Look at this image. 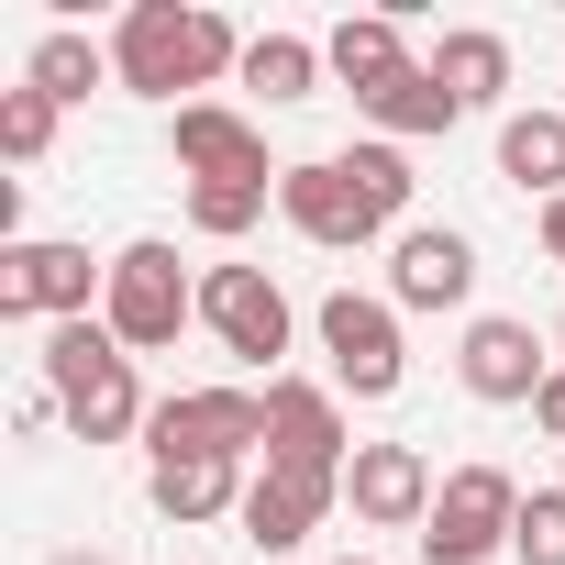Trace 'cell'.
Returning a JSON list of instances; mask_svg holds the SVG:
<instances>
[{"label":"cell","instance_id":"7a4b0ae2","mask_svg":"<svg viewBox=\"0 0 565 565\" xmlns=\"http://www.w3.org/2000/svg\"><path fill=\"white\" fill-rule=\"evenodd\" d=\"M222 67H244V45H233V23H222V12H200V0H134L122 34H111V78H122L134 100L211 89Z\"/></svg>","mask_w":565,"mask_h":565},{"label":"cell","instance_id":"7402d4cb","mask_svg":"<svg viewBox=\"0 0 565 565\" xmlns=\"http://www.w3.org/2000/svg\"><path fill=\"white\" fill-rule=\"evenodd\" d=\"M23 78H34V89H45V100H89V89H100V78H111V56H100V45H89V34H45V45H34V67H23Z\"/></svg>","mask_w":565,"mask_h":565},{"label":"cell","instance_id":"2e32d148","mask_svg":"<svg viewBox=\"0 0 565 565\" xmlns=\"http://www.w3.org/2000/svg\"><path fill=\"white\" fill-rule=\"evenodd\" d=\"M322 67L355 89V100H377V89H399L422 56H411V34H399V12H344L333 34H322Z\"/></svg>","mask_w":565,"mask_h":565},{"label":"cell","instance_id":"6da1fadb","mask_svg":"<svg viewBox=\"0 0 565 565\" xmlns=\"http://www.w3.org/2000/svg\"><path fill=\"white\" fill-rule=\"evenodd\" d=\"M277 211H289V233L300 244H333V255H355V244H399L411 222V156L399 145H344V156H311V167H289L277 178Z\"/></svg>","mask_w":565,"mask_h":565},{"label":"cell","instance_id":"d6986e66","mask_svg":"<svg viewBox=\"0 0 565 565\" xmlns=\"http://www.w3.org/2000/svg\"><path fill=\"white\" fill-rule=\"evenodd\" d=\"M499 178L521 200H565V111H510L499 122Z\"/></svg>","mask_w":565,"mask_h":565},{"label":"cell","instance_id":"277c9868","mask_svg":"<svg viewBox=\"0 0 565 565\" xmlns=\"http://www.w3.org/2000/svg\"><path fill=\"white\" fill-rule=\"evenodd\" d=\"M100 322H111V344H122V355H167V344L200 322V277L178 266V244H122V255H111Z\"/></svg>","mask_w":565,"mask_h":565},{"label":"cell","instance_id":"603a6c76","mask_svg":"<svg viewBox=\"0 0 565 565\" xmlns=\"http://www.w3.org/2000/svg\"><path fill=\"white\" fill-rule=\"evenodd\" d=\"M56 111H67V100H45L34 78H23V89H0V156H12V167H45V145H56Z\"/></svg>","mask_w":565,"mask_h":565},{"label":"cell","instance_id":"ba28073f","mask_svg":"<svg viewBox=\"0 0 565 565\" xmlns=\"http://www.w3.org/2000/svg\"><path fill=\"white\" fill-rule=\"evenodd\" d=\"M322 355H333V388H355V399H399V377H411V344H399V300H366V289H333L322 311Z\"/></svg>","mask_w":565,"mask_h":565},{"label":"cell","instance_id":"ffe728a7","mask_svg":"<svg viewBox=\"0 0 565 565\" xmlns=\"http://www.w3.org/2000/svg\"><path fill=\"white\" fill-rule=\"evenodd\" d=\"M433 78H444L466 111H488V100L510 89V34H488V23H455V34L433 45Z\"/></svg>","mask_w":565,"mask_h":565},{"label":"cell","instance_id":"f546056e","mask_svg":"<svg viewBox=\"0 0 565 565\" xmlns=\"http://www.w3.org/2000/svg\"><path fill=\"white\" fill-rule=\"evenodd\" d=\"M344 565H366V554H344Z\"/></svg>","mask_w":565,"mask_h":565},{"label":"cell","instance_id":"9a60e30c","mask_svg":"<svg viewBox=\"0 0 565 565\" xmlns=\"http://www.w3.org/2000/svg\"><path fill=\"white\" fill-rule=\"evenodd\" d=\"M266 455H277V466H322V477H344V466H355L344 399L311 388V377H266Z\"/></svg>","mask_w":565,"mask_h":565},{"label":"cell","instance_id":"cb8c5ba5","mask_svg":"<svg viewBox=\"0 0 565 565\" xmlns=\"http://www.w3.org/2000/svg\"><path fill=\"white\" fill-rule=\"evenodd\" d=\"M510 565H565V488H521V532Z\"/></svg>","mask_w":565,"mask_h":565},{"label":"cell","instance_id":"ac0fdd59","mask_svg":"<svg viewBox=\"0 0 565 565\" xmlns=\"http://www.w3.org/2000/svg\"><path fill=\"white\" fill-rule=\"evenodd\" d=\"M355 111L377 122V145H422V134H455V122H466V100H455V89L433 78V56H422V67H411L399 89H377V100H355Z\"/></svg>","mask_w":565,"mask_h":565},{"label":"cell","instance_id":"d4e9b609","mask_svg":"<svg viewBox=\"0 0 565 565\" xmlns=\"http://www.w3.org/2000/svg\"><path fill=\"white\" fill-rule=\"evenodd\" d=\"M266 222V189H189V233H211V244H244Z\"/></svg>","mask_w":565,"mask_h":565},{"label":"cell","instance_id":"4316f807","mask_svg":"<svg viewBox=\"0 0 565 565\" xmlns=\"http://www.w3.org/2000/svg\"><path fill=\"white\" fill-rule=\"evenodd\" d=\"M543 255L565 266V200H543Z\"/></svg>","mask_w":565,"mask_h":565},{"label":"cell","instance_id":"5bb4252c","mask_svg":"<svg viewBox=\"0 0 565 565\" xmlns=\"http://www.w3.org/2000/svg\"><path fill=\"white\" fill-rule=\"evenodd\" d=\"M388 300H399V311H466V300H477V244H466L455 222H411V233L388 244Z\"/></svg>","mask_w":565,"mask_h":565},{"label":"cell","instance_id":"4fadbf2b","mask_svg":"<svg viewBox=\"0 0 565 565\" xmlns=\"http://www.w3.org/2000/svg\"><path fill=\"white\" fill-rule=\"evenodd\" d=\"M433 499H444V477H433L422 444H355V466H344V510H355L366 532H422Z\"/></svg>","mask_w":565,"mask_h":565},{"label":"cell","instance_id":"83f0119b","mask_svg":"<svg viewBox=\"0 0 565 565\" xmlns=\"http://www.w3.org/2000/svg\"><path fill=\"white\" fill-rule=\"evenodd\" d=\"M56 565H100V554H56Z\"/></svg>","mask_w":565,"mask_h":565},{"label":"cell","instance_id":"44dd1931","mask_svg":"<svg viewBox=\"0 0 565 565\" xmlns=\"http://www.w3.org/2000/svg\"><path fill=\"white\" fill-rule=\"evenodd\" d=\"M233 78H244V89H266V111H289V100H311L333 67H322V45H311V34H255Z\"/></svg>","mask_w":565,"mask_h":565},{"label":"cell","instance_id":"f1b7e54d","mask_svg":"<svg viewBox=\"0 0 565 565\" xmlns=\"http://www.w3.org/2000/svg\"><path fill=\"white\" fill-rule=\"evenodd\" d=\"M554 344H565V322H554Z\"/></svg>","mask_w":565,"mask_h":565},{"label":"cell","instance_id":"5b68a950","mask_svg":"<svg viewBox=\"0 0 565 565\" xmlns=\"http://www.w3.org/2000/svg\"><path fill=\"white\" fill-rule=\"evenodd\" d=\"M510 532H521V477L510 466H455L433 521H422V565H488V554H510Z\"/></svg>","mask_w":565,"mask_h":565},{"label":"cell","instance_id":"e0dca14e","mask_svg":"<svg viewBox=\"0 0 565 565\" xmlns=\"http://www.w3.org/2000/svg\"><path fill=\"white\" fill-rule=\"evenodd\" d=\"M145 499L167 521H222V510H244V466L233 455H167V466H145Z\"/></svg>","mask_w":565,"mask_h":565},{"label":"cell","instance_id":"8fae6325","mask_svg":"<svg viewBox=\"0 0 565 565\" xmlns=\"http://www.w3.org/2000/svg\"><path fill=\"white\" fill-rule=\"evenodd\" d=\"M455 377H466V399H488V411H532V399H543V377H554V355H543V333H532V322L477 311V322H466V344H455Z\"/></svg>","mask_w":565,"mask_h":565},{"label":"cell","instance_id":"9c48e42d","mask_svg":"<svg viewBox=\"0 0 565 565\" xmlns=\"http://www.w3.org/2000/svg\"><path fill=\"white\" fill-rule=\"evenodd\" d=\"M156 466L167 455H266V388H167L156 399Z\"/></svg>","mask_w":565,"mask_h":565},{"label":"cell","instance_id":"8992f818","mask_svg":"<svg viewBox=\"0 0 565 565\" xmlns=\"http://www.w3.org/2000/svg\"><path fill=\"white\" fill-rule=\"evenodd\" d=\"M111 289V266H89V244H0V322H89Z\"/></svg>","mask_w":565,"mask_h":565},{"label":"cell","instance_id":"52a82bcc","mask_svg":"<svg viewBox=\"0 0 565 565\" xmlns=\"http://www.w3.org/2000/svg\"><path fill=\"white\" fill-rule=\"evenodd\" d=\"M200 333H211L222 355H244V366L277 377V355H289L300 311H289V289H277L266 266H211V277H200Z\"/></svg>","mask_w":565,"mask_h":565},{"label":"cell","instance_id":"7c38bea8","mask_svg":"<svg viewBox=\"0 0 565 565\" xmlns=\"http://www.w3.org/2000/svg\"><path fill=\"white\" fill-rule=\"evenodd\" d=\"M178 167H189V189H277L289 167H266V134L244 122V111H222V100H178Z\"/></svg>","mask_w":565,"mask_h":565},{"label":"cell","instance_id":"3957f363","mask_svg":"<svg viewBox=\"0 0 565 565\" xmlns=\"http://www.w3.org/2000/svg\"><path fill=\"white\" fill-rule=\"evenodd\" d=\"M45 399L67 411V433H78V444H134V433L156 422V399L134 388V355L111 344V322H100V311L45 333Z\"/></svg>","mask_w":565,"mask_h":565},{"label":"cell","instance_id":"30bf717a","mask_svg":"<svg viewBox=\"0 0 565 565\" xmlns=\"http://www.w3.org/2000/svg\"><path fill=\"white\" fill-rule=\"evenodd\" d=\"M333 510H344V477H322V466H277V455H266V466L244 477V510H233V521H244L255 554H300Z\"/></svg>","mask_w":565,"mask_h":565},{"label":"cell","instance_id":"484cf974","mask_svg":"<svg viewBox=\"0 0 565 565\" xmlns=\"http://www.w3.org/2000/svg\"><path fill=\"white\" fill-rule=\"evenodd\" d=\"M532 433H554V444H565V366L543 377V399H532Z\"/></svg>","mask_w":565,"mask_h":565}]
</instances>
